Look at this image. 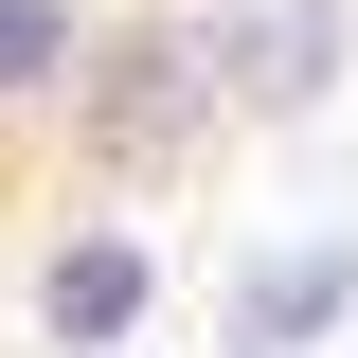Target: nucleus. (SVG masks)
<instances>
[{"label":"nucleus","mask_w":358,"mask_h":358,"mask_svg":"<svg viewBox=\"0 0 358 358\" xmlns=\"http://www.w3.org/2000/svg\"><path fill=\"white\" fill-rule=\"evenodd\" d=\"M90 36H108V18H72V0H0V143H54L72 126Z\"/></svg>","instance_id":"4"},{"label":"nucleus","mask_w":358,"mask_h":358,"mask_svg":"<svg viewBox=\"0 0 358 358\" xmlns=\"http://www.w3.org/2000/svg\"><path fill=\"white\" fill-rule=\"evenodd\" d=\"M197 54H215L233 126H305L358 72V0H197Z\"/></svg>","instance_id":"2"},{"label":"nucleus","mask_w":358,"mask_h":358,"mask_svg":"<svg viewBox=\"0 0 358 358\" xmlns=\"http://www.w3.org/2000/svg\"><path fill=\"white\" fill-rule=\"evenodd\" d=\"M215 143H233V90H215V54H197V0H126V18L90 36V90H72V126H54V162L108 179V197H143V179L215 162Z\"/></svg>","instance_id":"1"},{"label":"nucleus","mask_w":358,"mask_h":358,"mask_svg":"<svg viewBox=\"0 0 358 358\" xmlns=\"http://www.w3.org/2000/svg\"><path fill=\"white\" fill-rule=\"evenodd\" d=\"M143 305H162V251H143L126 215H72L36 251V341H72V358H126L143 341Z\"/></svg>","instance_id":"3"},{"label":"nucleus","mask_w":358,"mask_h":358,"mask_svg":"<svg viewBox=\"0 0 358 358\" xmlns=\"http://www.w3.org/2000/svg\"><path fill=\"white\" fill-rule=\"evenodd\" d=\"M341 305H358V251H341V233H305V251H268L251 287H233V322H215V341H233V358H305Z\"/></svg>","instance_id":"5"}]
</instances>
